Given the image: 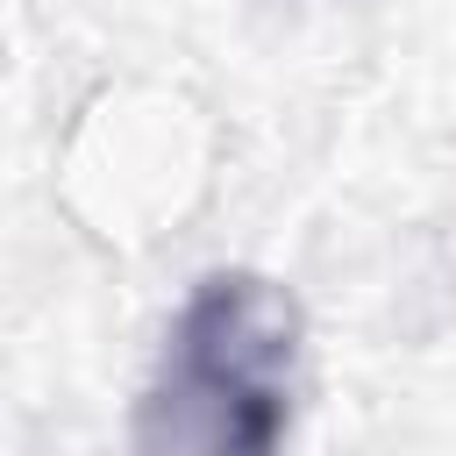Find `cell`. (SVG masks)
Masks as SVG:
<instances>
[{"mask_svg": "<svg viewBox=\"0 0 456 456\" xmlns=\"http://www.w3.org/2000/svg\"><path fill=\"white\" fill-rule=\"evenodd\" d=\"M299 299L264 271H214L178 306L135 399L142 456H278L299 385Z\"/></svg>", "mask_w": 456, "mask_h": 456, "instance_id": "1", "label": "cell"}]
</instances>
